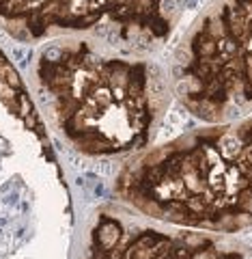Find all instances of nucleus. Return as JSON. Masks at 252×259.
Returning a JSON list of instances; mask_svg holds the SVG:
<instances>
[{"label": "nucleus", "mask_w": 252, "mask_h": 259, "mask_svg": "<svg viewBox=\"0 0 252 259\" xmlns=\"http://www.w3.org/2000/svg\"><path fill=\"white\" fill-rule=\"evenodd\" d=\"M35 84L61 136L86 156L144 151L173 89L160 65L115 54L91 37L45 48Z\"/></svg>", "instance_id": "nucleus-1"}, {"label": "nucleus", "mask_w": 252, "mask_h": 259, "mask_svg": "<svg viewBox=\"0 0 252 259\" xmlns=\"http://www.w3.org/2000/svg\"><path fill=\"white\" fill-rule=\"evenodd\" d=\"M121 203L158 223L207 233L252 227V115L181 134L125 162Z\"/></svg>", "instance_id": "nucleus-2"}, {"label": "nucleus", "mask_w": 252, "mask_h": 259, "mask_svg": "<svg viewBox=\"0 0 252 259\" xmlns=\"http://www.w3.org/2000/svg\"><path fill=\"white\" fill-rule=\"evenodd\" d=\"M170 87L207 123L252 112V0H209L179 39Z\"/></svg>", "instance_id": "nucleus-3"}, {"label": "nucleus", "mask_w": 252, "mask_h": 259, "mask_svg": "<svg viewBox=\"0 0 252 259\" xmlns=\"http://www.w3.org/2000/svg\"><path fill=\"white\" fill-rule=\"evenodd\" d=\"M188 0H0V30L18 41L91 37L151 52L173 35Z\"/></svg>", "instance_id": "nucleus-4"}, {"label": "nucleus", "mask_w": 252, "mask_h": 259, "mask_svg": "<svg viewBox=\"0 0 252 259\" xmlns=\"http://www.w3.org/2000/svg\"><path fill=\"white\" fill-rule=\"evenodd\" d=\"M153 221V218H151ZM84 259H250L246 250L207 231L142 223L117 207H102L88 229Z\"/></svg>", "instance_id": "nucleus-5"}]
</instances>
